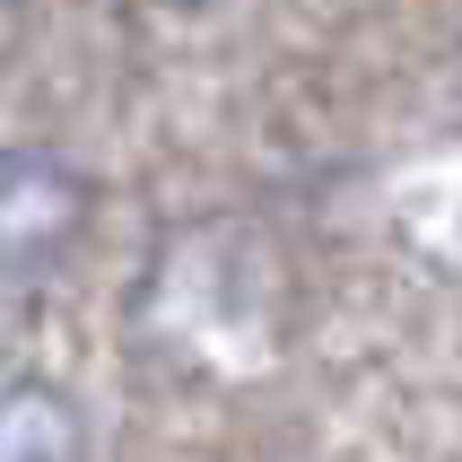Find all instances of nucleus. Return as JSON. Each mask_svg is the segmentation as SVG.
I'll return each mask as SVG.
<instances>
[{
  "label": "nucleus",
  "mask_w": 462,
  "mask_h": 462,
  "mask_svg": "<svg viewBox=\"0 0 462 462\" xmlns=\"http://www.w3.org/2000/svg\"><path fill=\"white\" fill-rule=\"evenodd\" d=\"M79 402L52 384H9L0 393V462H79Z\"/></svg>",
  "instance_id": "nucleus-2"
},
{
  "label": "nucleus",
  "mask_w": 462,
  "mask_h": 462,
  "mask_svg": "<svg viewBox=\"0 0 462 462\" xmlns=\"http://www.w3.org/2000/svg\"><path fill=\"white\" fill-rule=\"evenodd\" d=\"M79 227H88V175L61 149L0 140V280L61 262Z\"/></svg>",
  "instance_id": "nucleus-1"
}]
</instances>
